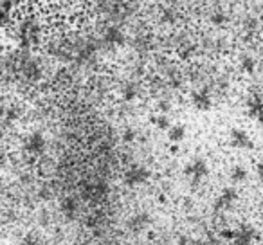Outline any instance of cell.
Returning <instances> with one entry per match:
<instances>
[{"mask_svg": "<svg viewBox=\"0 0 263 245\" xmlns=\"http://www.w3.org/2000/svg\"><path fill=\"white\" fill-rule=\"evenodd\" d=\"M236 200H238V191L234 190V187H223L222 193H220L215 200V211H226V209H231Z\"/></svg>", "mask_w": 263, "mask_h": 245, "instance_id": "5", "label": "cell"}, {"mask_svg": "<svg viewBox=\"0 0 263 245\" xmlns=\"http://www.w3.org/2000/svg\"><path fill=\"white\" fill-rule=\"evenodd\" d=\"M103 42L108 45H123L124 42V34L123 31L119 29V27H106L105 31H103Z\"/></svg>", "mask_w": 263, "mask_h": 245, "instance_id": "10", "label": "cell"}, {"mask_svg": "<svg viewBox=\"0 0 263 245\" xmlns=\"http://www.w3.org/2000/svg\"><path fill=\"white\" fill-rule=\"evenodd\" d=\"M168 139L172 141L173 144H180L186 137V126L184 125H172L168 130Z\"/></svg>", "mask_w": 263, "mask_h": 245, "instance_id": "13", "label": "cell"}, {"mask_svg": "<svg viewBox=\"0 0 263 245\" xmlns=\"http://www.w3.org/2000/svg\"><path fill=\"white\" fill-rule=\"evenodd\" d=\"M229 144L233 148H238V150H251L252 146H254V143H252L251 136H249L245 130L241 128H234L231 130L229 134Z\"/></svg>", "mask_w": 263, "mask_h": 245, "instance_id": "4", "label": "cell"}, {"mask_svg": "<svg viewBox=\"0 0 263 245\" xmlns=\"http://www.w3.org/2000/svg\"><path fill=\"white\" fill-rule=\"evenodd\" d=\"M177 245H204L200 240H195V238H187V236H180L179 243Z\"/></svg>", "mask_w": 263, "mask_h": 245, "instance_id": "19", "label": "cell"}, {"mask_svg": "<svg viewBox=\"0 0 263 245\" xmlns=\"http://www.w3.org/2000/svg\"><path fill=\"white\" fill-rule=\"evenodd\" d=\"M213 22H215V24H220V22H223V16L222 15H220V13H216V15L215 16H213Z\"/></svg>", "mask_w": 263, "mask_h": 245, "instance_id": "23", "label": "cell"}, {"mask_svg": "<svg viewBox=\"0 0 263 245\" xmlns=\"http://www.w3.org/2000/svg\"><path fill=\"white\" fill-rule=\"evenodd\" d=\"M62 211L65 213L67 216H72L74 213L78 211V200L74 197H67L65 200L62 202Z\"/></svg>", "mask_w": 263, "mask_h": 245, "instance_id": "14", "label": "cell"}, {"mask_svg": "<svg viewBox=\"0 0 263 245\" xmlns=\"http://www.w3.org/2000/svg\"><path fill=\"white\" fill-rule=\"evenodd\" d=\"M136 137H137V134L134 132V130H126V132L123 134L124 143H134V141H136Z\"/></svg>", "mask_w": 263, "mask_h": 245, "instance_id": "20", "label": "cell"}, {"mask_svg": "<svg viewBox=\"0 0 263 245\" xmlns=\"http://www.w3.org/2000/svg\"><path fill=\"white\" fill-rule=\"evenodd\" d=\"M148 179H150V169H146L144 166H139V164L128 168L126 173H124V184H126L128 187L143 186Z\"/></svg>", "mask_w": 263, "mask_h": 245, "instance_id": "3", "label": "cell"}, {"mask_svg": "<svg viewBox=\"0 0 263 245\" xmlns=\"http://www.w3.org/2000/svg\"><path fill=\"white\" fill-rule=\"evenodd\" d=\"M245 179H247V169H245L243 166H234V168L231 169V180H233L234 184L243 182Z\"/></svg>", "mask_w": 263, "mask_h": 245, "instance_id": "15", "label": "cell"}, {"mask_svg": "<svg viewBox=\"0 0 263 245\" xmlns=\"http://www.w3.org/2000/svg\"><path fill=\"white\" fill-rule=\"evenodd\" d=\"M191 103L198 112H208L213 106V98L208 92V88H200V90H195L191 94Z\"/></svg>", "mask_w": 263, "mask_h": 245, "instance_id": "7", "label": "cell"}, {"mask_svg": "<svg viewBox=\"0 0 263 245\" xmlns=\"http://www.w3.org/2000/svg\"><path fill=\"white\" fill-rule=\"evenodd\" d=\"M154 123L157 125V128H159V130H168L170 126H172V125H170V119L164 116V114H162V116H159V117H155Z\"/></svg>", "mask_w": 263, "mask_h": 245, "instance_id": "18", "label": "cell"}, {"mask_svg": "<svg viewBox=\"0 0 263 245\" xmlns=\"http://www.w3.org/2000/svg\"><path fill=\"white\" fill-rule=\"evenodd\" d=\"M121 96H123L124 101H134V99L137 98V88H136V85H132V83L124 85L123 90H121Z\"/></svg>", "mask_w": 263, "mask_h": 245, "instance_id": "16", "label": "cell"}, {"mask_svg": "<svg viewBox=\"0 0 263 245\" xmlns=\"http://www.w3.org/2000/svg\"><path fill=\"white\" fill-rule=\"evenodd\" d=\"M184 173H186V177L191 180V184H193V186H198V184H200L202 180L209 175V166H208V162H205L204 159L197 157V159H193L191 162H187V166L184 168Z\"/></svg>", "mask_w": 263, "mask_h": 245, "instance_id": "2", "label": "cell"}, {"mask_svg": "<svg viewBox=\"0 0 263 245\" xmlns=\"http://www.w3.org/2000/svg\"><path fill=\"white\" fill-rule=\"evenodd\" d=\"M87 197L90 198H94V200H99V198H103L106 193H108V186H106L105 182H98V184H90V186L87 187Z\"/></svg>", "mask_w": 263, "mask_h": 245, "instance_id": "12", "label": "cell"}, {"mask_svg": "<svg viewBox=\"0 0 263 245\" xmlns=\"http://www.w3.org/2000/svg\"><path fill=\"white\" fill-rule=\"evenodd\" d=\"M256 175H258V179L263 182V161H259L258 164H256Z\"/></svg>", "mask_w": 263, "mask_h": 245, "instance_id": "21", "label": "cell"}, {"mask_svg": "<svg viewBox=\"0 0 263 245\" xmlns=\"http://www.w3.org/2000/svg\"><path fill=\"white\" fill-rule=\"evenodd\" d=\"M24 245H38V241H36V238L29 236V238H26V243Z\"/></svg>", "mask_w": 263, "mask_h": 245, "instance_id": "22", "label": "cell"}, {"mask_svg": "<svg viewBox=\"0 0 263 245\" xmlns=\"http://www.w3.org/2000/svg\"><path fill=\"white\" fill-rule=\"evenodd\" d=\"M241 70L247 74H252L256 70V60H252L251 56H245V58L241 60Z\"/></svg>", "mask_w": 263, "mask_h": 245, "instance_id": "17", "label": "cell"}, {"mask_svg": "<svg viewBox=\"0 0 263 245\" xmlns=\"http://www.w3.org/2000/svg\"><path fill=\"white\" fill-rule=\"evenodd\" d=\"M247 114L249 117H252V119H256L263 125V96L252 94L247 99Z\"/></svg>", "mask_w": 263, "mask_h": 245, "instance_id": "8", "label": "cell"}, {"mask_svg": "<svg viewBox=\"0 0 263 245\" xmlns=\"http://www.w3.org/2000/svg\"><path fill=\"white\" fill-rule=\"evenodd\" d=\"M254 238H256L254 227L241 225V227H238V229L233 231V238H231V241H233V245H251L252 241H254Z\"/></svg>", "mask_w": 263, "mask_h": 245, "instance_id": "6", "label": "cell"}, {"mask_svg": "<svg viewBox=\"0 0 263 245\" xmlns=\"http://www.w3.org/2000/svg\"><path fill=\"white\" fill-rule=\"evenodd\" d=\"M13 38L24 49L34 47L40 44L42 34H44V26L36 15H26L18 20H13L11 24Z\"/></svg>", "mask_w": 263, "mask_h": 245, "instance_id": "1", "label": "cell"}, {"mask_svg": "<svg viewBox=\"0 0 263 245\" xmlns=\"http://www.w3.org/2000/svg\"><path fill=\"white\" fill-rule=\"evenodd\" d=\"M26 146H27V150H29L31 154L38 155V154H42V152L45 150V139L40 136V134H33V136L27 139Z\"/></svg>", "mask_w": 263, "mask_h": 245, "instance_id": "11", "label": "cell"}, {"mask_svg": "<svg viewBox=\"0 0 263 245\" xmlns=\"http://www.w3.org/2000/svg\"><path fill=\"white\" fill-rule=\"evenodd\" d=\"M150 222H152V218L148 213H144V211L136 213V215L128 220V229H130V233H141V231H144L150 225Z\"/></svg>", "mask_w": 263, "mask_h": 245, "instance_id": "9", "label": "cell"}]
</instances>
